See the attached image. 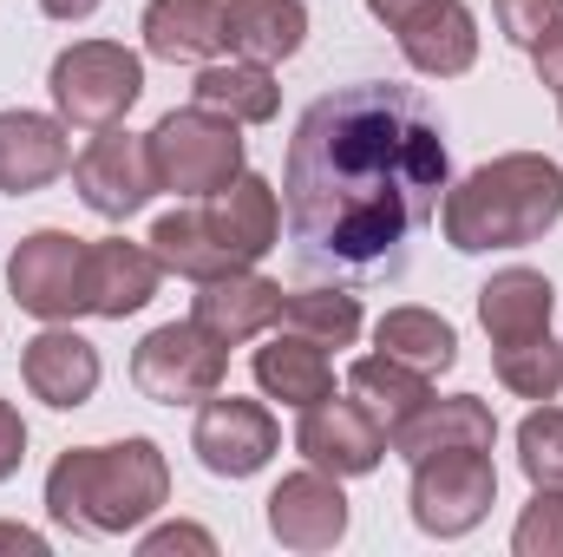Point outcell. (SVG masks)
<instances>
[{
    "instance_id": "6da1fadb",
    "label": "cell",
    "mask_w": 563,
    "mask_h": 557,
    "mask_svg": "<svg viewBox=\"0 0 563 557\" xmlns=\"http://www.w3.org/2000/svg\"><path fill=\"white\" fill-rule=\"evenodd\" d=\"M288 230L321 263H380L439 210L445 139L400 86H347L314 99L288 139Z\"/></svg>"
},
{
    "instance_id": "7a4b0ae2",
    "label": "cell",
    "mask_w": 563,
    "mask_h": 557,
    "mask_svg": "<svg viewBox=\"0 0 563 557\" xmlns=\"http://www.w3.org/2000/svg\"><path fill=\"white\" fill-rule=\"evenodd\" d=\"M563 223V164L544 151H505L478 171H465L439 197V230L459 256L525 250L544 243Z\"/></svg>"
},
{
    "instance_id": "3957f363",
    "label": "cell",
    "mask_w": 563,
    "mask_h": 557,
    "mask_svg": "<svg viewBox=\"0 0 563 557\" xmlns=\"http://www.w3.org/2000/svg\"><path fill=\"white\" fill-rule=\"evenodd\" d=\"M157 505H170V459L144 433L112 439V446H66L46 472L53 525L79 538H125Z\"/></svg>"
},
{
    "instance_id": "277c9868",
    "label": "cell",
    "mask_w": 563,
    "mask_h": 557,
    "mask_svg": "<svg viewBox=\"0 0 563 557\" xmlns=\"http://www.w3.org/2000/svg\"><path fill=\"white\" fill-rule=\"evenodd\" d=\"M151 171H157V190L170 197H210L223 190L243 164V125L210 112V106H184V112H164L151 132Z\"/></svg>"
},
{
    "instance_id": "5b68a950",
    "label": "cell",
    "mask_w": 563,
    "mask_h": 557,
    "mask_svg": "<svg viewBox=\"0 0 563 557\" xmlns=\"http://www.w3.org/2000/svg\"><path fill=\"white\" fill-rule=\"evenodd\" d=\"M46 92H53V112L79 132H106L119 125L144 92V59L119 40H73L53 73H46Z\"/></svg>"
},
{
    "instance_id": "8992f818",
    "label": "cell",
    "mask_w": 563,
    "mask_h": 557,
    "mask_svg": "<svg viewBox=\"0 0 563 557\" xmlns=\"http://www.w3.org/2000/svg\"><path fill=\"white\" fill-rule=\"evenodd\" d=\"M230 381V348L203 335L197 321H164L151 328L132 354V387L157 407H203Z\"/></svg>"
},
{
    "instance_id": "52a82bcc",
    "label": "cell",
    "mask_w": 563,
    "mask_h": 557,
    "mask_svg": "<svg viewBox=\"0 0 563 557\" xmlns=\"http://www.w3.org/2000/svg\"><path fill=\"white\" fill-rule=\"evenodd\" d=\"M407 505H413V525H420L426 538H465V532H478L492 518V505H498V466H492V452L459 446V452L413 459Z\"/></svg>"
},
{
    "instance_id": "ba28073f",
    "label": "cell",
    "mask_w": 563,
    "mask_h": 557,
    "mask_svg": "<svg viewBox=\"0 0 563 557\" xmlns=\"http://www.w3.org/2000/svg\"><path fill=\"white\" fill-rule=\"evenodd\" d=\"M86 237L73 230H33L20 237V250L7 256V288L13 302L33 315V321H73V315H92L86 302Z\"/></svg>"
},
{
    "instance_id": "9c48e42d",
    "label": "cell",
    "mask_w": 563,
    "mask_h": 557,
    "mask_svg": "<svg viewBox=\"0 0 563 557\" xmlns=\"http://www.w3.org/2000/svg\"><path fill=\"white\" fill-rule=\"evenodd\" d=\"M73 184H79V204L106 223H125L139 217L144 204L157 197V171H151V144L125 125H106L92 132L86 151L73 157Z\"/></svg>"
},
{
    "instance_id": "30bf717a",
    "label": "cell",
    "mask_w": 563,
    "mask_h": 557,
    "mask_svg": "<svg viewBox=\"0 0 563 557\" xmlns=\"http://www.w3.org/2000/svg\"><path fill=\"white\" fill-rule=\"evenodd\" d=\"M190 452L203 459V472L217 479H250L263 472L282 452V426L263 401H243V394H210L197 407V426H190Z\"/></svg>"
},
{
    "instance_id": "8fae6325",
    "label": "cell",
    "mask_w": 563,
    "mask_h": 557,
    "mask_svg": "<svg viewBox=\"0 0 563 557\" xmlns=\"http://www.w3.org/2000/svg\"><path fill=\"white\" fill-rule=\"evenodd\" d=\"M295 452L334 479H367L380 459H387V426L367 414L354 394L334 401L321 394L314 407H301V426H295Z\"/></svg>"
},
{
    "instance_id": "7c38bea8",
    "label": "cell",
    "mask_w": 563,
    "mask_h": 557,
    "mask_svg": "<svg viewBox=\"0 0 563 557\" xmlns=\"http://www.w3.org/2000/svg\"><path fill=\"white\" fill-rule=\"evenodd\" d=\"M20 381H26V394L46 401L53 414H73V407H86V401L99 394L106 361H99V348H92L79 328L46 321V328L20 348Z\"/></svg>"
},
{
    "instance_id": "4fadbf2b",
    "label": "cell",
    "mask_w": 563,
    "mask_h": 557,
    "mask_svg": "<svg viewBox=\"0 0 563 557\" xmlns=\"http://www.w3.org/2000/svg\"><path fill=\"white\" fill-rule=\"evenodd\" d=\"M269 538L282 551H334L347 538V492L334 472L301 466L269 492Z\"/></svg>"
},
{
    "instance_id": "5bb4252c",
    "label": "cell",
    "mask_w": 563,
    "mask_h": 557,
    "mask_svg": "<svg viewBox=\"0 0 563 557\" xmlns=\"http://www.w3.org/2000/svg\"><path fill=\"white\" fill-rule=\"evenodd\" d=\"M282 288L276 276H256V270H230V276L217 282H197V295H190V321L203 328V335H217L223 348H243V341H256V335H269L282 321Z\"/></svg>"
},
{
    "instance_id": "9a60e30c",
    "label": "cell",
    "mask_w": 563,
    "mask_h": 557,
    "mask_svg": "<svg viewBox=\"0 0 563 557\" xmlns=\"http://www.w3.org/2000/svg\"><path fill=\"white\" fill-rule=\"evenodd\" d=\"M203 217H210V230L223 237V250H230L243 270H256L282 237V197L263 171H236L223 190H210V197H203Z\"/></svg>"
},
{
    "instance_id": "2e32d148",
    "label": "cell",
    "mask_w": 563,
    "mask_h": 557,
    "mask_svg": "<svg viewBox=\"0 0 563 557\" xmlns=\"http://www.w3.org/2000/svg\"><path fill=\"white\" fill-rule=\"evenodd\" d=\"M73 125L53 112H0V190L7 197H33L53 177L73 171Z\"/></svg>"
},
{
    "instance_id": "e0dca14e",
    "label": "cell",
    "mask_w": 563,
    "mask_h": 557,
    "mask_svg": "<svg viewBox=\"0 0 563 557\" xmlns=\"http://www.w3.org/2000/svg\"><path fill=\"white\" fill-rule=\"evenodd\" d=\"M394 33H400V53L420 79H459L478 59V13L465 0H432L420 13H407Z\"/></svg>"
},
{
    "instance_id": "ac0fdd59",
    "label": "cell",
    "mask_w": 563,
    "mask_h": 557,
    "mask_svg": "<svg viewBox=\"0 0 563 557\" xmlns=\"http://www.w3.org/2000/svg\"><path fill=\"white\" fill-rule=\"evenodd\" d=\"M139 33L144 53L164 66H210L230 46V13L223 0H151Z\"/></svg>"
},
{
    "instance_id": "d6986e66",
    "label": "cell",
    "mask_w": 563,
    "mask_h": 557,
    "mask_svg": "<svg viewBox=\"0 0 563 557\" xmlns=\"http://www.w3.org/2000/svg\"><path fill=\"white\" fill-rule=\"evenodd\" d=\"M387 446L400 452V459H426V452H459V446H472V452H492L498 446V419L492 407L478 401V394H432L413 419H400L394 433H387Z\"/></svg>"
},
{
    "instance_id": "ffe728a7",
    "label": "cell",
    "mask_w": 563,
    "mask_h": 557,
    "mask_svg": "<svg viewBox=\"0 0 563 557\" xmlns=\"http://www.w3.org/2000/svg\"><path fill=\"white\" fill-rule=\"evenodd\" d=\"M157 282H164V263L151 256V243L99 237V243L86 250V302H92V315H106V321L139 315L144 302L157 295Z\"/></svg>"
},
{
    "instance_id": "44dd1931",
    "label": "cell",
    "mask_w": 563,
    "mask_h": 557,
    "mask_svg": "<svg viewBox=\"0 0 563 557\" xmlns=\"http://www.w3.org/2000/svg\"><path fill=\"white\" fill-rule=\"evenodd\" d=\"M250 368H256V387L282 401V407H314L321 394H334V361H328V348L321 341H308V335H269L256 354H250Z\"/></svg>"
},
{
    "instance_id": "7402d4cb",
    "label": "cell",
    "mask_w": 563,
    "mask_h": 557,
    "mask_svg": "<svg viewBox=\"0 0 563 557\" xmlns=\"http://www.w3.org/2000/svg\"><path fill=\"white\" fill-rule=\"evenodd\" d=\"M190 92H197V106H210V112H223V119H236V125H269L282 112L276 73H269L263 59H243V53L197 66V86H190Z\"/></svg>"
},
{
    "instance_id": "603a6c76",
    "label": "cell",
    "mask_w": 563,
    "mask_h": 557,
    "mask_svg": "<svg viewBox=\"0 0 563 557\" xmlns=\"http://www.w3.org/2000/svg\"><path fill=\"white\" fill-rule=\"evenodd\" d=\"M551 308H558V288L551 276H538V270H498V276L478 288V321H485V335H492V348L498 341H525V335H544L551 328Z\"/></svg>"
},
{
    "instance_id": "cb8c5ba5",
    "label": "cell",
    "mask_w": 563,
    "mask_h": 557,
    "mask_svg": "<svg viewBox=\"0 0 563 557\" xmlns=\"http://www.w3.org/2000/svg\"><path fill=\"white\" fill-rule=\"evenodd\" d=\"M151 256L164 263V276H184V282H217V276H230V270H243V263L223 250V237L210 230L203 204L157 217V223H151Z\"/></svg>"
},
{
    "instance_id": "d4e9b609",
    "label": "cell",
    "mask_w": 563,
    "mask_h": 557,
    "mask_svg": "<svg viewBox=\"0 0 563 557\" xmlns=\"http://www.w3.org/2000/svg\"><path fill=\"white\" fill-rule=\"evenodd\" d=\"M230 53L282 66L288 53H301L308 40V7L301 0H230Z\"/></svg>"
},
{
    "instance_id": "484cf974",
    "label": "cell",
    "mask_w": 563,
    "mask_h": 557,
    "mask_svg": "<svg viewBox=\"0 0 563 557\" xmlns=\"http://www.w3.org/2000/svg\"><path fill=\"white\" fill-rule=\"evenodd\" d=\"M347 394L394 433L400 419H413L426 401H432V374L407 368V361H394V354H361V361L347 368Z\"/></svg>"
},
{
    "instance_id": "4316f807",
    "label": "cell",
    "mask_w": 563,
    "mask_h": 557,
    "mask_svg": "<svg viewBox=\"0 0 563 557\" xmlns=\"http://www.w3.org/2000/svg\"><path fill=\"white\" fill-rule=\"evenodd\" d=\"M374 348L380 354H394V361H407V368H420V374H445L452 361H459V335H452V321L445 315H432V308H387L380 321H374Z\"/></svg>"
},
{
    "instance_id": "83f0119b",
    "label": "cell",
    "mask_w": 563,
    "mask_h": 557,
    "mask_svg": "<svg viewBox=\"0 0 563 557\" xmlns=\"http://www.w3.org/2000/svg\"><path fill=\"white\" fill-rule=\"evenodd\" d=\"M282 321L321 348H347L361 335V295L347 288H288L282 295Z\"/></svg>"
},
{
    "instance_id": "f1b7e54d",
    "label": "cell",
    "mask_w": 563,
    "mask_h": 557,
    "mask_svg": "<svg viewBox=\"0 0 563 557\" xmlns=\"http://www.w3.org/2000/svg\"><path fill=\"white\" fill-rule=\"evenodd\" d=\"M492 368L518 401H558L563 394V341H551V328L525 335V341H498Z\"/></svg>"
},
{
    "instance_id": "f546056e",
    "label": "cell",
    "mask_w": 563,
    "mask_h": 557,
    "mask_svg": "<svg viewBox=\"0 0 563 557\" xmlns=\"http://www.w3.org/2000/svg\"><path fill=\"white\" fill-rule=\"evenodd\" d=\"M518 466L531 485H558L563 492V407H538L518 426Z\"/></svg>"
},
{
    "instance_id": "4dcf8cb0",
    "label": "cell",
    "mask_w": 563,
    "mask_h": 557,
    "mask_svg": "<svg viewBox=\"0 0 563 557\" xmlns=\"http://www.w3.org/2000/svg\"><path fill=\"white\" fill-rule=\"evenodd\" d=\"M511 551L518 557H563V492L558 485H538L518 532H511Z\"/></svg>"
},
{
    "instance_id": "1f68e13d",
    "label": "cell",
    "mask_w": 563,
    "mask_h": 557,
    "mask_svg": "<svg viewBox=\"0 0 563 557\" xmlns=\"http://www.w3.org/2000/svg\"><path fill=\"white\" fill-rule=\"evenodd\" d=\"M492 20H498V33H505L511 46L531 53L544 33L563 26V0H492Z\"/></svg>"
},
{
    "instance_id": "d6a6232c",
    "label": "cell",
    "mask_w": 563,
    "mask_h": 557,
    "mask_svg": "<svg viewBox=\"0 0 563 557\" xmlns=\"http://www.w3.org/2000/svg\"><path fill=\"white\" fill-rule=\"evenodd\" d=\"M144 557H164V551H217V538L210 532H197V525H157V532H144Z\"/></svg>"
},
{
    "instance_id": "836d02e7",
    "label": "cell",
    "mask_w": 563,
    "mask_h": 557,
    "mask_svg": "<svg viewBox=\"0 0 563 557\" xmlns=\"http://www.w3.org/2000/svg\"><path fill=\"white\" fill-rule=\"evenodd\" d=\"M20 459H26V419L13 414V401H0V485L20 472Z\"/></svg>"
},
{
    "instance_id": "e575fe53",
    "label": "cell",
    "mask_w": 563,
    "mask_h": 557,
    "mask_svg": "<svg viewBox=\"0 0 563 557\" xmlns=\"http://www.w3.org/2000/svg\"><path fill=\"white\" fill-rule=\"evenodd\" d=\"M531 66H538V79H544L551 92H563V26H558V33H544V40L531 46Z\"/></svg>"
},
{
    "instance_id": "d590c367",
    "label": "cell",
    "mask_w": 563,
    "mask_h": 557,
    "mask_svg": "<svg viewBox=\"0 0 563 557\" xmlns=\"http://www.w3.org/2000/svg\"><path fill=\"white\" fill-rule=\"evenodd\" d=\"M99 7H106V0H40V13H46V20H66V26H73V20H92Z\"/></svg>"
},
{
    "instance_id": "8d00e7d4",
    "label": "cell",
    "mask_w": 563,
    "mask_h": 557,
    "mask_svg": "<svg viewBox=\"0 0 563 557\" xmlns=\"http://www.w3.org/2000/svg\"><path fill=\"white\" fill-rule=\"evenodd\" d=\"M420 7H432V0H367V13H374L380 26H400V20L420 13Z\"/></svg>"
},
{
    "instance_id": "74e56055",
    "label": "cell",
    "mask_w": 563,
    "mask_h": 557,
    "mask_svg": "<svg viewBox=\"0 0 563 557\" xmlns=\"http://www.w3.org/2000/svg\"><path fill=\"white\" fill-rule=\"evenodd\" d=\"M0 551L40 557V551H46V538H40V532H26V525H0Z\"/></svg>"
},
{
    "instance_id": "f35d334b",
    "label": "cell",
    "mask_w": 563,
    "mask_h": 557,
    "mask_svg": "<svg viewBox=\"0 0 563 557\" xmlns=\"http://www.w3.org/2000/svg\"><path fill=\"white\" fill-rule=\"evenodd\" d=\"M558 112H563V92H558Z\"/></svg>"
}]
</instances>
